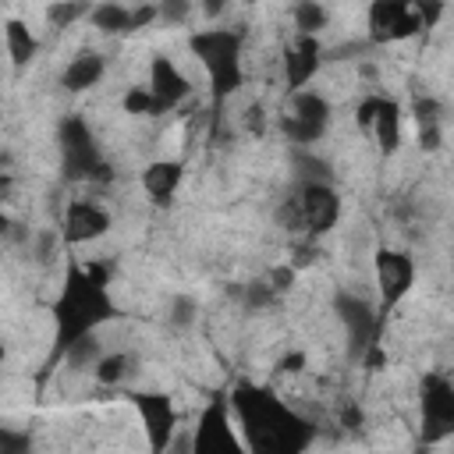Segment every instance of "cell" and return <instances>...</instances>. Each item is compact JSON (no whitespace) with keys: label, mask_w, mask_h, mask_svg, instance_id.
Listing matches in <instances>:
<instances>
[{"label":"cell","mask_w":454,"mask_h":454,"mask_svg":"<svg viewBox=\"0 0 454 454\" xmlns=\"http://www.w3.org/2000/svg\"><path fill=\"white\" fill-rule=\"evenodd\" d=\"M227 411L238 422L245 454H305L316 440V426L277 390L259 383H238L227 397Z\"/></svg>","instance_id":"1"},{"label":"cell","mask_w":454,"mask_h":454,"mask_svg":"<svg viewBox=\"0 0 454 454\" xmlns=\"http://www.w3.org/2000/svg\"><path fill=\"white\" fill-rule=\"evenodd\" d=\"M50 316H53V344H50V365H53L64 362V355L78 340L96 337V330L117 316V301L110 294L106 273L96 262H71L50 301Z\"/></svg>","instance_id":"2"},{"label":"cell","mask_w":454,"mask_h":454,"mask_svg":"<svg viewBox=\"0 0 454 454\" xmlns=\"http://www.w3.org/2000/svg\"><path fill=\"white\" fill-rule=\"evenodd\" d=\"M241 32L238 28H195L188 35V50L199 57L209 92L216 103L234 96L245 82V60H241Z\"/></svg>","instance_id":"3"},{"label":"cell","mask_w":454,"mask_h":454,"mask_svg":"<svg viewBox=\"0 0 454 454\" xmlns=\"http://www.w3.org/2000/svg\"><path fill=\"white\" fill-rule=\"evenodd\" d=\"M57 160H60V174L67 181H96L106 177V160L103 149L92 135V128L85 124V117H64L57 124Z\"/></svg>","instance_id":"4"},{"label":"cell","mask_w":454,"mask_h":454,"mask_svg":"<svg viewBox=\"0 0 454 454\" xmlns=\"http://www.w3.org/2000/svg\"><path fill=\"white\" fill-rule=\"evenodd\" d=\"M419 419H422V440L426 447L443 443L454 429V387L447 380V372L433 369L422 376L419 387Z\"/></svg>","instance_id":"5"},{"label":"cell","mask_w":454,"mask_h":454,"mask_svg":"<svg viewBox=\"0 0 454 454\" xmlns=\"http://www.w3.org/2000/svg\"><path fill=\"white\" fill-rule=\"evenodd\" d=\"M128 401L131 408L138 411V422H142V433L149 440V450L153 454H167L177 440V404L170 394L163 390H128Z\"/></svg>","instance_id":"6"},{"label":"cell","mask_w":454,"mask_h":454,"mask_svg":"<svg viewBox=\"0 0 454 454\" xmlns=\"http://www.w3.org/2000/svg\"><path fill=\"white\" fill-rule=\"evenodd\" d=\"M355 124L369 142H376V149L383 156L397 153V145H401V106H397V99L380 96V92L362 96L358 106H355Z\"/></svg>","instance_id":"7"},{"label":"cell","mask_w":454,"mask_h":454,"mask_svg":"<svg viewBox=\"0 0 454 454\" xmlns=\"http://www.w3.org/2000/svg\"><path fill=\"white\" fill-rule=\"evenodd\" d=\"M188 450L192 454H245V443L227 411V397H216L206 404V411L199 415V426L188 436Z\"/></svg>","instance_id":"8"},{"label":"cell","mask_w":454,"mask_h":454,"mask_svg":"<svg viewBox=\"0 0 454 454\" xmlns=\"http://www.w3.org/2000/svg\"><path fill=\"white\" fill-rule=\"evenodd\" d=\"M291 216L309 234H326L340 220V195L330 181H305L291 199Z\"/></svg>","instance_id":"9"},{"label":"cell","mask_w":454,"mask_h":454,"mask_svg":"<svg viewBox=\"0 0 454 454\" xmlns=\"http://www.w3.org/2000/svg\"><path fill=\"white\" fill-rule=\"evenodd\" d=\"M330 99L316 89H301V92H291V114L280 121L284 135L298 145H312L316 138H323L326 124H330Z\"/></svg>","instance_id":"10"},{"label":"cell","mask_w":454,"mask_h":454,"mask_svg":"<svg viewBox=\"0 0 454 454\" xmlns=\"http://www.w3.org/2000/svg\"><path fill=\"white\" fill-rule=\"evenodd\" d=\"M372 277H376V291H380V312H390L415 287L419 266L401 248H380L372 255Z\"/></svg>","instance_id":"11"},{"label":"cell","mask_w":454,"mask_h":454,"mask_svg":"<svg viewBox=\"0 0 454 454\" xmlns=\"http://www.w3.org/2000/svg\"><path fill=\"white\" fill-rule=\"evenodd\" d=\"M422 11L408 0H376L369 7V39L372 43H401L422 32Z\"/></svg>","instance_id":"12"},{"label":"cell","mask_w":454,"mask_h":454,"mask_svg":"<svg viewBox=\"0 0 454 454\" xmlns=\"http://www.w3.org/2000/svg\"><path fill=\"white\" fill-rule=\"evenodd\" d=\"M110 227H114V216L96 199H71L60 213V238L67 245H92V241L106 238Z\"/></svg>","instance_id":"13"},{"label":"cell","mask_w":454,"mask_h":454,"mask_svg":"<svg viewBox=\"0 0 454 454\" xmlns=\"http://www.w3.org/2000/svg\"><path fill=\"white\" fill-rule=\"evenodd\" d=\"M333 309H337V323L344 330V340H348V351L351 355H365L376 340V309L369 305V298L362 294H351V291H340L333 298Z\"/></svg>","instance_id":"14"},{"label":"cell","mask_w":454,"mask_h":454,"mask_svg":"<svg viewBox=\"0 0 454 454\" xmlns=\"http://www.w3.org/2000/svg\"><path fill=\"white\" fill-rule=\"evenodd\" d=\"M145 92L153 96V106H156V117H160V114L177 110V106L192 96V82H188V74L177 67V60H170L167 53H156V57L149 60Z\"/></svg>","instance_id":"15"},{"label":"cell","mask_w":454,"mask_h":454,"mask_svg":"<svg viewBox=\"0 0 454 454\" xmlns=\"http://www.w3.org/2000/svg\"><path fill=\"white\" fill-rule=\"evenodd\" d=\"M284 82L287 92H301L309 89V82L316 78L319 64H323V43L316 35H298L287 50H284Z\"/></svg>","instance_id":"16"},{"label":"cell","mask_w":454,"mask_h":454,"mask_svg":"<svg viewBox=\"0 0 454 454\" xmlns=\"http://www.w3.org/2000/svg\"><path fill=\"white\" fill-rule=\"evenodd\" d=\"M181 177H184V163H181V160H153V163L142 170L138 184H142V192H145L156 206H167V202L174 199V192L181 188Z\"/></svg>","instance_id":"17"},{"label":"cell","mask_w":454,"mask_h":454,"mask_svg":"<svg viewBox=\"0 0 454 454\" xmlns=\"http://www.w3.org/2000/svg\"><path fill=\"white\" fill-rule=\"evenodd\" d=\"M149 18H156V7H124V4L89 7V21L103 32H131V28L145 25Z\"/></svg>","instance_id":"18"},{"label":"cell","mask_w":454,"mask_h":454,"mask_svg":"<svg viewBox=\"0 0 454 454\" xmlns=\"http://www.w3.org/2000/svg\"><path fill=\"white\" fill-rule=\"evenodd\" d=\"M106 74V60L96 50H82L67 60V67L60 71V85L67 92H89L92 85H99Z\"/></svg>","instance_id":"19"},{"label":"cell","mask_w":454,"mask_h":454,"mask_svg":"<svg viewBox=\"0 0 454 454\" xmlns=\"http://www.w3.org/2000/svg\"><path fill=\"white\" fill-rule=\"evenodd\" d=\"M4 50H7V60L14 67H25L35 60L39 53V35L21 21V18H7L4 21Z\"/></svg>","instance_id":"20"},{"label":"cell","mask_w":454,"mask_h":454,"mask_svg":"<svg viewBox=\"0 0 454 454\" xmlns=\"http://www.w3.org/2000/svg\"><path fill=\"white\" fill-rule=\"evenodd\" d=\"M135 358L128 355V351H103L99 358H96V365H92V376H96V383H103V387H114V390H121V387H128L131 380H135Z\"/></svg>","instance_id":"21"},{"label":"cell","mask_w":454,"mask_h":454,"mask_svg":"<svg viewBox=\"0 0 454 454\" xmlns=\"http://www.w3.org/2000/svg\"><path fill=\"white\" fill-rule=\"evenodd\" d=\"M415 124H419V138L426 149H436L440 145V124H443V114H440V103L436 99H419L415 103Z\"/></svg>","instance_id":"22"},{"label":"cell","mask_w":454,"mask_h":454,"mask_svg":"<svg viewBox=\"0 0 454 454\" xmlns=\"http://www.w3.org/2000/svg\"><path fill=\"white\" fill-rule=\"evenodd\" d=\"M326 25H330V11L323 4H298L294 7V28H298V35H316L319 39V32Z\"/></svg>","instance_id":"23"},{"label":"cell","mask_w":454,"mask_h":454,"mask_svg":"<svg viewBox=\"0 0 454 454\" xmlns=\"http://www.w3.org/2000/svg\"><path fill=\"white\" fill-rule=\"evenodd\" d=\"M121 106H124V114H131V117H156V106H153V96L145 92V85H128Z\"/></svg>","instance_id":"24"},{"label":"cell","mask_w":454,"mask_h":454,"mask_svg":"<svg viewBox=\"0 0 454 454\" xmlns=\"http://www.w3.org/2000/svg\"><path fill=\"white\" fill-rule=\"evenodd\" d=\"M0 454H32V436L25 429L0 426Z\"/></svg>","instance_id":"25"},{"label":"cell","mask_w":454,"mask_h":454,"mask_svg":"<svg viewBox=\"0 0 454 454\" xmlns=\"http://www.w3.org/2000/svg\"><path fill=\"white\" fill-rule=\"evenodd\" d=\"M46 18H50L57 28H64V25H71L74 18H89V7H85V4H57V7H46Z\"/></svg>","instance_id":"26"},{"label":"cell","mask_w":454,"mask_h":454,"mask_svg":"<svg viewBox=\"0 0 454 454\" xmlns=\"http://www.w3.org/2000/svg\"><path fill=\"white\" fill-rule=\"evenodd\" d=\"M277 369H280L284 376H294V372H301V369H305V351H291V355H284V358L277 362Z\"/></svg>","instance_id":"27"},{"label":"cell","mask_w":454,"mask_h":454,"mask_svg":"<svg viewBox=\"0 0 454 454\" xmlns=\"http://www.w3.org/2000/svg\"><path fill=\"white\" fill-rule=\"evenodd\" d=\"M4 355H7V351H4V344H0V362H4Z\"/></svg>","instance_id":"28"}]
</instances>
